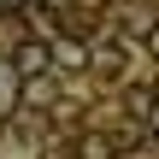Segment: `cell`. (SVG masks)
Returning a JSON list of instances; mask_svg holds the SVG:
<instances>
[{
    "mask_svg": "<svg viewBox=\"0 0 159 159\" xmlns=\"http://www.w3.org/2000/svg\"><path fill=\"white\" fill-rule=\"evenodd\" d=\"M47 65H53V47H47V41H24V47L12 53V71H18V83H30V77H41Z\"/></svg>",
    "mask_w": 159,
    "mask_h": 159,
    "instance_id": "1",
    "label": "cell"
},
{
    "mask_svg": "<svg viewBox=\"0 0 159 159\" xmlns=\"http://www.w3.org/2000/svg\"><path fill=\"white\" fill-rule=\"evenodd\" d=\"M24 100V83H18V71L12 65H0V118H12V106Z\"/></svg>",
    "mask_w": 159,
    "mask_h": 159,
    "instance_id": "2",
    "label": "cell"
},
{
    "mask_svg": "<svg viewBox=\"0 0 159 159\" xmlns=\"http://www.w3.org/2000/svg\"><path fill=\"white\" fill-rule=\"evenodd\" d=\"M83 159H112V148H106V136H89V142H83Z\"/></svg>",
    "mask_w": 159,
    "mask_h": 159,
    "instance_id": "3",
    "label": "cell"
},
{
    "mask_svg": "<svg viewBox=\"0 0 159 159\" xmlns=\"http://www.w3.org/2000/svg\"><path fill=\"white\" fill-rule=\"evenodd\" d=\"M148 53H153V59H159V24H153V30H148Z\"/></svg>",
    "mask_w": 159,
    "mask_h": 159,
    "instance_id": "4",
    "label": "cell"
},
{
    "mask_svg": "<svg viewBox=\"0 0 159 159\" xmlns=\"http://www.w3.org/2000/svg\"><path fill=\"white\" fill-rule=\"evenodd\" d=\"M148 124H153V130H159V100H148Z\"/></svg>",
    "mask_w": 159,
    "mask_h": 159,
    "instance_id": "5",
    "label": "cell"
},
{
    "mask_svg": "<svg viewBox=\"0 0 159 159\" xmlns=\"http://www.w3.org/2000/svg\"><path fill=\"white\" fill-rule=\"evenodd\" d=\"M6 6H35V0H0V12H6Z\"/></svg>",
    "mask_w": 159,
    "mask_h": 159,
    "instance_id": "6",
    "label": "cell"
}]
</instances>
